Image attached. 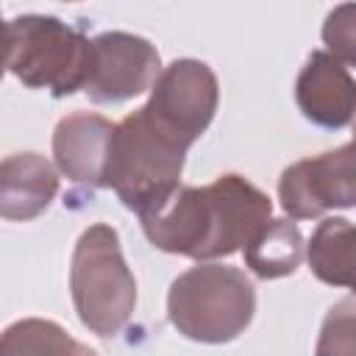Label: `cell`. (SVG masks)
Segmentation results:
<instances>
[{
    "instance_id": "obj_3",
    "label": "cell",
    "mask_w": 356,
    "mask_h": 356,
    "mask_svg": "<svg viewBox=\"0 0 356 356\" xmlns=\"http://www.w3.org/2000/svg\"><path fill=\"white\" fill-rule=\"evenodd\" d=\"M256 314V289L250 278L231 264L200 261L181 273L167 292V317L172 328L203 345L236 339Z\"/></svg>"
},
{
    "instance_id": "obj_15",
    "label": "cell",
    "mask_w": 356,
    "mask_h": 356,
    "mask_svg": "<svg viewBox=\"0 0 356 356\" xmlns=\"http://www.w3.org/2000/svg\"><path fill=\"white\" fill-rule=\"evenodd\" d=\"M314 356H356V295L342 298L328 309Z\"/></svg>"
},
{
    "instance_id": "obj_1",
    "label": "cell",
    "mask_w": 356,
    "mask_h": 356,
    "mask_svg": "<svg viewBox=\"0 0 356 356\" xmlns=\"http://www.w3.org/2000/svg\"><path fill=\"white\" fill-rule=\"evenodd\" d=\"M270 217L273 200L245 175L225 172L206 186H178L139 225L153 248L211 261L245 248Z\"/></svg>"
},
{
    "instance_id": "obj_10",
    "label": "cell",
    "mask_w": 356,
    "mask_h": 356,
    "mask_svg": "<svg viewBox=\"0 0 356 356\" xmlns=\"http://www.w3.org/2000/svg\"><path fill=\"white\" fill-rule=\"evenodd\" d=\"M295 100L309 122L339 131L356 120V78L328 50H314L298 72Z\"/></svg>"
},
{
    "instance_id": "obj_12",
    "label": "cell",
    "mask_w": 356,
    "mask_h": 356,
    "mask_svg": "<svg viewBox=\"0 0 356 356\" xmlns=\"http://www.w3.org/2000/svg\"><path fill=\"white\" fill-rule=\"evenodd\" d=\"M306 261L314 278L356 295V225L345 217H325L306 245Z\"/></svg>"
},
{
    "instance_id": "obj_13",
    "label": "cell",
    "mask_w": 356,
    "mask_h": 356,
    "mask_svg": "<svg viewBox=\"0 0 356 356\" xmlns=\"http://www.w3.org/2000/svg\"><path fill=\"white\" fill-rule=\"evenodd\" d=\"M303 256H306V245L300 228L295 220L286 217H270L245 245V264L261 281L292 275L300 267Z\"/></svg>"
},
{
    "instance_id": "obj_11",
    "label": "cell",
    "mask_w": 356,
    "mask_h": 356,
    "mask_svg": "<svg viewBox=\"0 0 356 356\" xmlns=\"http://www.w3.org/2000/svg\"><path fill=\"white\" fill-rule=\"evenodd\" d=\"M58 195V172L39 153H14L0 167V214L6 220H33Z\"/></svg>"
},
{
    "instance_id": "obj_7",
    "label": "cell",
    "mask_w": 356,
    "mask_h": 356,
    "mask_svg": "<svg viewBox=\"0 0 356 356\" xmlns=\"http://www.w3.org/2000/svg\"><path fill=\"white\" fill-rule=\"evenodd\" d=\"M217 103L220 83L214 70L197 58H178L164 67L153 83L145 111L186 147H192L214 120Z\"/></svg>"
},
{
    "instance_id": "obj_8",
    "label": "cell",
    "mask_w": 356,
    "mask_h": 356,
    "mask_svg": "<svg viewBox=\"0 0 356 356\" xmlns=\"http://www.w3.org/2000/svg\"><path fill=\"white\" fill-rule=\"evenodd\" d=\"M161 72L159 50L145 36L106 31L92 39L83 92L92 103H122L153 89Z\"/></svg>"
},
{
    "instance_id": "obj_14",
    "label": "cell",
    "mask_w": 356,
    "mask_h": 356,
    "mask_svg": "<svg viewBox=\"0 0 356 356\" xmlns=\"http://www.w3.org/2000/svg\"><path fill=\"white\" fill-rule=\"evenodd\" d=\"M0 356H97V353L89 345L70 337L58 323L42 317H25L3 331Z\"/></svg>"
},
{
    "instance_id": "obj_2",
    "label": "cell",
    "mask_w": 356,
    "mask_h": 356,
    "mask_svg": "<svg viewBox=\"0 0 356 356\" xmlns=\"http://www.w3.org/2000/svg\"><path fill=\"white\" fill-rule=\"evenodd\" d=\"M186 150L178 136L139 106L114 128L106 189H114L122 206L142 217L181 186Z\"/></svg>"
},
{
    "instance_id": "obj_16",
    "label": "cell",
    "mask_w": 356,
    "mask_h": 356,
    "mask_svg": "<svg viewBox=\"0 0 356 356\" xmlns=\"http://www.w3.org/2000/svg\"><path fill=\"white\" fill-rule=\"evenodd\" d=\"M323 42L328 53L348 67H356V3H339L323 22Z\"/></svg>"
},
{
    "instance_id": "obj_9",
    "label": "cell",
    "mask_w": 356,
    "mask_h": 356,
    "mask_svg": "<svg viewBox=\"0 0 356 356\" xmlns=\"http://www.w3.org/2000/svg\"><path fill=\"white\" fill-rule=\"evenodd\" d=\"M114 122L95 111H72L53 131V159L61 175L86 186L106 189Z\"/></svg>"
},
{
    "instance_id": "obj_4",
    "label": "cell",
    "mask_w": 356,
    "mask_h": 356,
    "mask_svg": "<svg viewBox=\"0 0 356 356\" xmlns=\"http://www.w3.org/2000/svg\"><path fill=\"white\" fill-rule=\"evenodd\" d=\"M92 39L81 25L50 14H19L6 22V70L28 89H47L53 97L86 86Z\"/></svg>"
},
{
    "instance_id": "obj_6",
    "label": "cell",
    "mask_w": 356,
    "mask_h": 356,
    "mask_svg": "<svg viewBox=\"0 0 356 356\" xmlns=\"http://www.w3.org/2000/svg\"><path fill=\"white\" fill-rule=\"evenodd\" d=\"M278 200L292 220H314L331 209H356V120L350 142L300 159L281 172Z\"/></svg>"
},
{
    "instance_id": "obj_5",
    "label": "cell",
    "mask_w": 356,
    "mask_h": 356,
    "mask_svg": "<svg viewBox=\"0 0 356 356\" xmlns=\"http://www.w3.org/2000/svg\"><path fill=\"white\" fill-rule=\"evenodd\" d=\"M70 292L78 320L92 334L114 337L128 325L136 309V278L108 222H95L78 236L70 264Z\"/></svg>"
}]
</instances>
